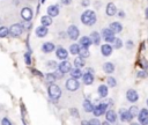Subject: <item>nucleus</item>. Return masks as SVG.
Wrapping results in <instances>:
<instances>
[{"label":"nucleus","instance_id":"f257e3e1","mask_svg":"<svg viewBox=\"0 0 148 125\" xmlns=\"http://www.w3.org/2000/svg\"><path fill=\"white\" fill-rule=\"evenodd\" d=\"M81 22L86 25H92L96 23V20H97V16H96V13L94 10H90V9H87L84 10L82 14H81V17H80Z\"/></svg>","mask_w":148,"mask_h":125},{"label":"nucleus","instance_id":"f03ea898","mask_svg":"<svg viewBox=\"0 0 148 125\" xmlns=\"http://www.w3.org/2000/svg\"><path fill=\"white\" fill-rule=\"evenodd\" d=\"M47 94H49V97L51 100H58L61 96V89L54 82L53 83H49V86H47Z\"/></svg>","mask_w":148,"mask_h":125},{"label":"nucleus","instance_id":"7ed1b4c3","mask_svg":"<svg viewBox=\"0 0 148 125\" xmlns=\"http://www.w3.org/2000/svg\"><path fill=\"white\" fill-rule=\"evenodd\" d=\"M23 27H22V24L21 23H14V24H12L10 25V28H9V35L12 36V37H15V38H17V37H20L22 34H23Z\"/></svg>","mask_w":148,"mask_h":125},{"label":"nucleus","instance_id":"20e7f679","mask_svg":"<svg viewBox=\"0 0 148 125\" xmlns=\"http://www.w3.org/2000/svg\"><path fill=\"white\" fill-rule=\"evenodd\" d=\"M66 32H67V37L69 39H72V41H76L79 38V36H80V30L75 24H71Z\"/></svg>","mask_w":148,"mask_h":125},{"label":"nucleus","instance_id":"39448f33","mask_svg":"<svg viewBox=\"0 0 148 125\" xmlns=\"http://www.w3.org/2000/svg\"><path fill=\"white\" fill-rule=\"evenodd\" d=\"M66 89L69 90V91H76L79 88H80V82L77 81V79H74V78H69L66 80Z\"/></svg>","mask_w":148,"mask_h":125},{"label":"nucleus","instance_id":"423d86ee","mask_svg":"<svg viewBox=\"0 0 148 125\" xmlns=\"http://www.w3.org/2000/svg\"><path fill=\"white\" fill-rule=\"evenodd\" d=\"M108 108H109V104L108 103H99V104H97V105L94 106L92 113H94V116L99 117V116H102V115H104L106 112Z\"/></svg>","mask_w":148,"mask_h":125},{"label":"nucleus","instance_id":"0eeeda50","mask_svg":"<svg viewBox=\"0 0 148 125\" xmlns=\"http://www.w3.org/2000/svg\"><path fill=\"white\" fill-rule=\"evenodd\" d=\"M102 38L106 42V43H113L114 41V32L110 29V28H104L102 30Z\"/></svg>","mask_w":148,"mask_h":125},{"label":"nucleus","instance_id":"6e6552de","mask_svg":"<svg viewBox=\"0 0 148 125\" xmlns=\"http://www.w3.org/2000/svg\"><path fill=\"white\" fill-rule=\"evenodd\" d=\"M62 74H67V73H69V71L72 69V64H71V61H68L67 59H64L59 65H58V67H57Z\"/></svg>","mask_w":148,"mask_h":125},{"label":"nucleus","instance_id":"1a4fd4ad","mask_svg":"<svg viewBox=\"0 0 148 125\" xmlns=\"http://www.w3.org/2000/svg\"><path fill=\"white\" fill-rule=\"evenodd\" d=\"M21 17L23 21H31L34 17V12L31 7H24L21 10Z\"/></svg>","mask_w":148,"mask_h":125},{"label":"nucleus","instance_id":"9d476101","mask_svg":"<svg viewBox=\"0 0 148 125\" xmlns=\"http://www.w3.org/2000/svg\"><path fill=\"white\" fill-rule=\"evenodd\" d=\"M56 57L60 60H64V59H67L68 58V51L65 49V47H57L56 49Z\"/></svg>","mask_w":148,"mask_h":125},{"label":"nucleus","instance_id":"9b49d317","mask_svg":"<svg viewBox=\"0 0 148 125\" xmlns=\"http://www.w3.org/2000/svg\"><path fill=\"white\" fill-rule=\"evenodd\" d=\"M35 32H36V36H37V37L43 38V37H45V36L49 34V29H47V27H45V25L42 24V25H38V27L36 28Z\"/></svg>","mask_w":148,"mask_h":125},{"label":"nucleus","instance_id":"f8f14e48","mask_svg":"<svg viewBox=\"0 0 148 125\" xmlns=\"http://www.w3.org/2000/svg\"><path fill=\"white\" fill-rule=\"evenodd\" d=\"M126 98L130 102H136L139 100V94L134 89H128L127 93H126Z\"/></svg>","mask_w":148,"mask_h":125},{"label":"nucleus","instance_id":"ddd939ff","mask_svg":"<svg viewBox=\"0 0 148 125\" xmlns=\"http://www.w3.org/2000/svg\"><path fill=\"white\" fill-rule=\"evenodd\" d=\"M46 12H47V15H50L51 17H56V16L59 15L60 9H59V6L58 5H51V6L47 7V10Z\"/></svg>","mask_w":148,"mask_h":125},{"label":"nucleus","instance_id":"4468645a","mask_svg":"<svg viewBox=\"0 0 148 125\" xmlns=\"http://www.w3.org/2000/svg\"><path fill=\"white\" fill-rule=\"evenodd\" d=\"M40 49H42V51L44 53H50V52H52V51L56 50V45L52 42H45V43H43V45H42Z\"/></svg>","mask_w":148,"mask_h":125},{"label":"nucleus","instance_id":"2eb2a0df","mask_svg":"<svg viewBox=\"0 0 148 125\" xmlns=\"http://www.w3.org/2000/svg\"><path fill=\"white\" fill-rule=\"evenodd\" d=\"M81 79H82L83 83L87 84V86H90V84L94 83V74H91V73H88V72L83 73Z\"/></svg>","mask_w":148,"mask_h":125},{"label":"nucleus","instance_id":"dca6fc26","mask_svg":"<svg viewBox=\"0 0 148 125\" xmlns=\"http://www.w3.org/2000/svg\"><path fill=\"white\" fill-rule=\"evenodd\" d=\"M119 116H120V120L121 122H131L132 120V115L130 113V111L128 110H124V109H121L120 111H119Z\"/></svg>","mask_w":148,"mask_h":125},{"label":"nucleus","instance_id":"f3484780","mask_svg":"<svg viewBox=\"0 0 148 125\" xmlns=\"http://www.w3.org/2000/svg\"><path fill=\"white\" fill-rule=\"evenodd\" d=\"M138 119H139V123L146 124V122L148 120V110L147 109L140 110L139 113H138Z\"/></svg>","mask_w":148,"mask_h":125},{"label":"nucleus","instance_id":"a211bd4d","mask_svg":"<svg viewBox=\"0 0 148 125\" xmlns=\"http://www.w3.org/2000/svg\"><path fill=\"white\" fill-rule=\"evenodd\" d=\"M112 50H113V47H112L109 43L103 44V45L101 46V52H102V54H103L104 57H109V56H111Z\"/></svg>","mask_w":148,"mask_h":125},{"label":"nucleus","instance_id":"6ab92c4d","mask_svg":"<svg viewBox=\"0 0 148 125\" xmlns=\"http://www.w3.org/2000/svg\"><path fill=\"white\" fill-rule=\"evenodd\" d=\"M69 74H71V76L74 78V79H81L83 73H82V71H81L80 67H75V66H74V68L72 67V69L69 71Z\"/></svg>","mask_w":148,"mask_h":125},{"label":"nucleus","instance_id":"aec40b11","mask_svg":"<svg viewBox=\"0 0 148 125\" xmlns=\"http://www.w3.org/2000/svg\"><path fill=\"white\" fill-rule=\"evenodd\" d=\"M82 106H83V110H84L86 112H92L95 105L92 104V102H91L89 98H86V100L83 101V103H82Z\"/></svg>","mask_w":148,"mask_h":125},{"label":"nucleus","instance_id":"412c9836","mask_svg":"<svg viewBox=\"0 0 148 125\" xmlns=\"http://www.w3.org/2000/svg\"><path fill=\"white\" fill-rule=\"evenodd\" d=\"M105 13H106L108 16H113V15H116L117 8H116L114 3H112V2L108 3V5H106V8H105Z\"/></svg>","mask_w":148,"mask_h":125},{"label":"nucleus","instance_id":"4be33fe9","mask_svg":"<svg viewBox=\"0 0 148 125\" xmlns=\"http://www.w3.org/2000/svg\"><path fill=\"white\" fill-rule=\"evenodd\" d=\"M79 44H80V46H82V47H89V46L92 44V42H91V38H90V37L83 36V37L80 38Z\"/></svg>","mask_w":148,"mask_h":125},{"label":"nucleus","instance_id":"5701e85b","mask_svg":"<svg viewBox=\"0 0 148 125\" xmlns=\"http://www.w3.org/2000/svg\"><path fill=\"white\" fill-rule=\"evenodd\" d=\"M105 118L109 123H114L117 120V113L113 110H106L105 112Z\"/></svg>","mask_w":148,"mask_h":125},{"label":"nucleus","instance_id":"b1692460","mask_svg":"<svg viewBox=\"0 0 148 125\" xmlns=\"http://www.w3.org/2000/svg\"><path fill=\"white\" fill-rule=\"evenodd\" d=\"M97 93H98L99 97H102V98L106 97V96H108V93H109L108 86H105V84H101V86H98V88H97Z\"/></svg>","mask_w":148,"mask_h":125},{"label":"nucleus","instance_id":"393cba45","mask_svg":"<svg viewBox=\"0 0 148 125\" xmlns=\"http://www.w3.org/2000/svg\"><path fill=\"white\" fill-rule=\"evenodd\" d=\"M110 29H111L114 34H118V32H120V31L123 30V25H121V23H120V22L114 21V22L110 23Z\"/></svg>","mask_w":148,"mask_h":125},{"label":"nucleus","instance_id":"a878e982","mask_svg":"<svg viewBox=\"0 0 148 125\" xmlns=\"http://www.w3.org/2000/svg\"><path fill=\"white\" fill-rule=\"evenodd\" d=\"M90 38H91L92 44H95V45H99L102 36H101V34H98L97 31H92V32L90 34Z\"/></svg>","mask_w":148,"mask_h":125},{"label":"nucleus","instance_id":"bb28decb","mask_svg":"<svg viewBox=\"0 0 148 125\" xmlns=\"http://www.w3.org/2000/svg\"><path fill=\"white\" fill-rule=\"evenodd\" d=\"M103 71L106 74H111L114 72V65L112 62H104L103 64Z\"/></svg>","mask_w":148,"mask_h":125},{"label":"nucleus","instance_id":"cd10ccee","mask_svg":"<svg viewBox=\"0 0 148 125\" xmlns=\"http://www.w3.org/2000/svg\"><path fill=\"white\" fill-rule=\"evenodd\" d=\"M52 22H53V21H52V17H51L50 15H44V16L40 17V23H42L43 25H45V27L51 25Z\"/></svg>","mask_w":148,"mask_h":125},{"label":"nucleus","instance_id":"c85d7f7f","mask_svg":"<svg viewBox=\"0 0 148 125\" xmlns=\"http://www.w3.org/2000/svg\"><path fill=\"white\" fill-rule=\"evenodd\" d=\"M84 65H86L84 58H82V57H80V56H77L76 58H74V66H75V67L82 68V67H84Z\"/></svg>","mask_w":148,"mask_h":125},{"label":"nucleus","instance_id":"c756f323","mask_svg":"<svg viewBox=\"0 0 148 125\" xmlns=\"http://www.w3.org/2000/svg\"><path fill=\"white\" fill-rule=\"evenodd\" d=\"M80 44H77V43H74V44H72L71 46H69V53H72L73 56H76V54H79V51H80Z\"/></svg>","mask_w":148,"mask_h":125},{"label":"nucleus","instance_id":"7c9ffc66","mask_svg":"<svg viewBox=\"0 0 148 125\" xmlns=\"http://www.w3.org/2000/svg\"><path fill=\"white\" fill-rule=\"evenodd\" d=\"M45 79H46V81H47V83H53V82H56L58 79H57V76H56V74H54V72H50V73H46V75H45Z\"/></svg>","mask_w":148,"mask_h":125},{"label":"nucleus","instance_id":"2f4dec72","mask_svg":"<svg viewBox=\"0 0 148 125\" xmlns=\"http://www.w3.org/2000/svg\"><path fill=\"white\" fill-rule=\"evenodd\" d=\"M79 56L80 57H82V58H88L89 56H90V52H89V50H88V47H80V51H79Z\"/></svg>","mask_w":148,"mask_h":125},{"label":"nucleus","instance_id":"473e14b6","mask_svg":"<svg viewBox=\"0 0 148 125\" xmlns=\"http://www.w3.org/2000/svg\"><path fill=\"white\" fill-rule=\"evenodd\" d=\"M9 35V29L7 27H0V38H6Z\"/></svg>","mask_w":148,"mask_h":125},{"label":"nucleus","instance_id":"72a5a7b5","mask_svg":"<svg viewBox=\"0 0 148 125\" xmlns=\"http://www.w3.org/2000/svg\"><path fill=\"white\" fill-rule=\"evenodd\" d=\"M128 111H130V113L132 115V117H136L138 113H139V108L135 106V105H132V106L128 109Z\"/></svg>","mask_w":148,"mask_h":125},{"label":"nucleus","instance_id":"f704fd0d","mask_svg":"<svg viewBox=\"0 0 148 125\" xmlns=\"http://www.w3.org/2000/svg\"><path fill=\"white\" fill-rule=\"evenodd\" d=\"M106 83H108V86H109V87H116L117 81H116V79H114V78L109 76V78L106 79Z\"/></svg>","mask_w":148,"mask_h":125},{"label":"nucleus","instance_id":"c9c22d12","mask_svg":"<svg viewBox=\"0 0 148 125\" xmlns=\"http://www.w3.org/2000/svg\"><path fill=\"white\" fill-rule=\"evenodd\" d=\"M121 46H123L121 39H120V38H114V41H113V46H112V47H114V49H120Z\"/></svg>","mask_w":148,"mask_h":125},{"label":"nucleus","instance_id":"e433bc0d","mask_svg":"<svg viewBox=\"0 0 148 125\" xmlns=\"http://www.w3.org/2000/svg\"><path fill=\"white\" fill-rule=\"evenodd\" d=\"M46 67L52 68V69H56V68L58 67V64H57V61H54V60H49V61L46 62Z\"/></svg>","mask_w":148,"mask_h":125},{"label":"nucleus","instance_id":"4c0bfd02","mask_svg":"<svg viewBox=\"0 0 148 125\" xmlns=\"http://www.w3.org/2000/svg\"><path fill=\"white\" fill-rule=\"evenodd\" d=\"M21 24H22V27H23L24 30H30V29L32 28L31 21H24V23H21Z\"/></svg>","mask_w":148,"mask_h":125},{"label":"nucleus","instance_id":"58836bf2","mask_svg":"<svg viewBox=\"0 0 148 125\" xmlns=\"http://www.w3.org/2000/svg\"><path fill=\"white\" fill-rule=\"evenodd\" d=\"M31 56H30V52H25L24 53V62L27 65H31Z\"/></svg>","mask_w":148,"mask_h":125},{"label":"nucleus","instance_id":"ea45409f","mask_svg":"<svg viewBox=\"0 0 148 125\" xmlns=\"http://www.w3.org/2000/svg\"><path fill=\"white\" fill-rule=\"evenodd\" d=\"M69 113H71L74 118H79V111H77L76 108H71V109H69Z\"/></svg>","mask_w":148,"mask_h":125},{"label":"nucleus","instance_id":"a19ab883","mask_svg":"<svg viewBox=\"0 0 148 125\" xmlns=\"http://www.w3.org/2000/svg\"><path fill=\"white\" fill-rule=\"evenodd\" d=\"M98 124H101V122L97 118H92L89 120V125H98Z\"/></svg>","mask_w":148,"mask_h":125},{"label":"nucleus","instance_id":"79ce46f5","mask_svg":"<svg viewBox=\"0 0 148 125\" xmlns=\"http://www.w3.org/2000/svg\"><path fill=\"white\" fill-rule=\"evenodd\" d=\"M1 124H2V125H10V124H12V122H10L7 117H3V118H2V120H1Z\"/></svg>","mask_w":148,"mask_h":125},{"label":"nucleus","instance_id":"37998d69","mask_svg":"<svg viewBox=\"0 0 148 125\" xmlns=\"http://www.w3.org/2000/svg\"><path fill=\"white\" fill-rule=\"evenodd\" d=\"M138 76L139 78H146L147 76V72L146 71H139L138 72Z\"/></svg>","mask_w":148,"mask_h":125},{"label":"nucleus","instance_id":"c03bdc74","mask_svg":"<svg viewBox=\"0 0 148 125\" xmlns=\"http://www.w3.org/2000/svg\"><path fill=\"white\" fill-rule=\"evenodd\" d=\"M90 5V0H81V6L82 7H88Z\"/></svg>","mask_w":148,"mask_h":125},{"label":"nucleus","instance_id":"a18cd8bd","mask_svg":"<svg viewBox=\"0 0 148 125\" xmlns=\"http://www.w3.org/2000/svg\"><path fill=\"white\" fill-rule=\"evenodd\" d=\"M72 1H73V0H60V2H61L64 6H68V5H71Z\"/></svg>","mask_w":148,"mask_h":125},{"label":"nucleus","instance_id":"49530a36","mask_svg":"<svg viewBox=\"0 0 148 125\" xmlns=\"http://www.w3.org/2000/svg\"><path fill=\"white\" fill-rule=\"evenodd\" d=\"M59 37H60V38H66V37H67V32L60 31V32H59Z\"/></svg>","mask_w":148,"mask_h":125},{"label":"nucleus","instance_id":"de8ad7c7","mask_svg":"<svg viewBox=\"0 0 148 125\" xmlns=\"http://www.w3.org/2000/svg\"><path fill=\"white\" fill-rule=\"evenodd\" d=\"M126 46H127V49H132L133 47V42L132 41H127L126 42Z\"/></svg>","mask_w":148,"mask_h":125},{"label":"nucleus","instance_id":"09e8293b","mask_svg":"<svg viewBox=\"0 0 148 125\" xmlns=\"http://www.w3.org/2000/svg\"><path fill=\"white\" fill-rule=\"evenodd\" d=\"M31 71H32V73H34V74H36V75H38L39 78H42V76H43V74H42L40 72H38L37 69H31Z\"/></svg>","mask_w":148,"mask_h":125},{"label":"nucleus","instance_id":"8fccbe9b","mask_svg":"<svg viewBox=\"0 0 148 125\" xmlns=\"http://www.w3.org/2000/svg\"><path fill=\"white\" fill-rule=\"evenodd\" d=\"M86 72H88V73H91V74H94V68H91V67H88V68L86 69Z\"/></svg>","mask_w":148,"mask_h":125},{"label":"nucleus","instance_id":"3c124183","mask_svg":"<svg viewBox=\"0 0 148 125\" xmlns=\"http://www.w3.org/2000/svg\"><path fill=\"white\" fill-rule=\"evenodd\" d=\"M118 16H119V17H124V16H125V13H124L123 10H120V12H118Z\"/></svg>","mask_w":148,"mask_h":125},{"label":"nucleus","instance_id":"603ef678","mask_svg":"<svg viewBox=\"0 0 148 125\" xmlns=\"http://www.w3.org/2000/svg\"><path fill=\"white\" fill-rule=\"evenodd\" d=\"M81 124H82V125H89V122H87V120H82Z\"/></svg>","mask_w":148,"mask_h":125},{"label":"nucleus","instance_id":"864d4df0","mask_svg":"<svg viewBox=\"0 0 148 125\" xmlns=\"http://www.w3.org/2000/svg\"><path fill=\"white\" fill-rule=\"evenodd\" d=\"M145 14H146V19L148 20V7L146 8V12H145Z\"/></svg>","mask_w":148,"mask_h":125},{"label":"nucleus","instance_id":"5fc2aeb1","mask_svg":"<svg viewBox=\"0 0 148 125\" xmlns=\"http://www.w3.org/2000/svg\"><path fill=\"white\" fill-rule=\"evenodd\" d=\"M109 124V122L108 120H105V122H103V125H108Z\"/></svg>","mask_w":148,"mask_h":125},{"label":"nucleus","instance_id":"6e6d98bb","mask_svg":"<svg viewBox=\"0 0 148 125\" xmlns=\"http://www.w3.org/2000/svg\"><path fill=\"white\" fill-rule=\"evenodd\" d=\"M45 1H46V0H40V2H42V3H44Z\"/></svg>","mask_w":148,"mask_h":125},{"label":"nucleus","instance_id":"4d7b16f0","mask_svg":"<svg viewBox=\"0 0 148 125\" xmlns=\"http://www.w3.org/2000/svg\"><path fill=\"white\" fill-rule=\"evenodd\" d=\"M147 105H148V100H147Z\"/></svg>","mask_w":148,"mask_h":125}]
</instances>
